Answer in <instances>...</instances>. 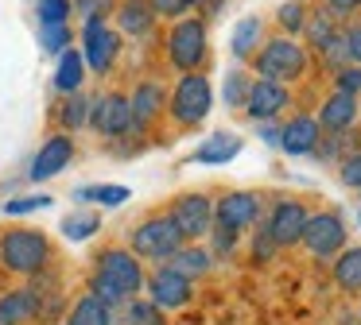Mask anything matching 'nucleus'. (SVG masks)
I'll return each mask as SVG.
<instances>
[{"label": "nucleus", "mask_w": 361, "mask_h": 325, "mask_svg": "<svg viewBox=\"0 0 361 325\" xmlns=\"http://www.w3.org/2000/svg\"><path fill=\"white\" fill-rule=\"evenodd\" d=\"M0 260L16 275H39L51 260V244L39 229H8L0 240Z\"/></svg>", "instance_id": "f257e3e1"}, {"label": "nucleus", "mask_w": 361, "mask_h": 325, "mask_svg": "<svg viewBox=\"0 0 361 325\" xmlns=\"http://www.w3.org/2000/svg\"><path fill=\"white\" fill-rule=\"evenodd\" d=\"M133 248L144 260H171L183 248V232L175 229L171 217H152V221H144L140 229L133 232Z\"/></svg>", "instance_id": "f03ea898"}, {"label": "nucleus", "mask_w": 361, "mask_h": 325, "mask_svg": "<svg viewBox=\"0 0 361 325\" xmlns=\"http://www.w3.org/2000/svg\"><path fill=\"white\" fill-rule=\"evenodd\" d=\"M307 66V54L299 43H291V39H272V43L264 46V51L257 54V70L260 77H268V82H291V77H299Z\"/></svg>", "instance_id": "7ed1b4c3"}, {"label": "nucleus", "mask_w": 361, "mask_h": 325, "mask_svg": "<svg viewBox=\"0 0 361 325\" xmlns=\"http://www.w3.org/2000/svg\"><path fill=\"white\" fill-rule=\"evenodd\" d=\"M94 279L117 286L121 294H128V298L144 286V271H140V263H136V255L121 252V248H109V252L97 255V275Z\"/></svg>", "instance_id": "20e7f679"}, {"label": "nucleus", "mask_w": 361, "mask_h": 325, "mask_svg": "<svg viewBox=\"0 0 361 325\" xmlns=\"http://www.w3.org/2000/svg\"><path fill=\"white\" fill-rule=\"evenodd\" d=\"M210 101H214L210 82H206L202 74H187L179 82V89H175V97H171V113L179 124H198L210 113Z\"/></svg>", "instance_id": "39448f33"}, {"label": "nucleus", "mask_w": 361, "mask_h": 325, "mask_svg": "<svg viewBox=\"0 0 361 325\" xmlns=\"http://www.w3.org/2000/svg\"><path fill=\"white\" fill-rule=\"evenodd\" d=\"M167 51H171V62L179 70H195L206 58V27L198 20L175 23L171 39H167Z\"/></svg>", "instance_id": "423d86ee"}, {"label": "nucleus", "mask_w": 361, "mask_h": 325, "mask_svg": "<svg viewBox=\"0 0 361 325\" xmlns=\"http://www.w3.org/2000/svg\"><path fill=\"white\" fill-rule=\"evenodd\" d=\"M171 221H175V229L183 232V240H198V236H206L210 224H214V205L202 193H187V198H179L171 205Z\"/></svg>", "instance_id": "0eeeda50"}, {"label": "nucleus", "mask_w": 361, "mask_h": 325, "mask_svg": "<svg viewBox=\"0 0 361 325\" xmlns=\"http://www.w3.org/2000/svg\"><path fill=\"white\" fill-rule=\"evenodd\" d=\"M299 240H303L314 255H334L338 248L345 244V224L338 213H314V217H307Z\"/></svg>", "instance_id": "6e6552de"}, {"label": "nucleus", "mask_w": 361, "mask_h": 325, "mask_svg": "<svg viewBox=\"0 0 361 325\" xmlns=\"http://www.w3.org/2000/svg\"><path fill=\"white\" fill-rule=\"evenodd\" d=\"M94 128L105 132V136H125V132H136L133 124V108H128V97L121 93H109V97L94 101Z\"/></svg>", "instance_id": "1a4fd4ad"}, {"label": "nucleus", "mask_w": 361, "mask_h": 325, "mask_svg": "<svg viewBox=\"0 0 361 325\" xmlns=\"http://www.w3.org/2000/svg\"><path fill=\"white\" fill-rule=\"evenodd\" d=\"M148 294H152L148 302H156L159 310H179L190 302V279H183L179 271H171V267H159L148 283Z\"/></svg>", "instance_id": "9d476101"}, {"label": "nucleus", "mask_w": 361, "mask_h": 325, "mask_svg": "<svg viewBox=\"0 0 361 325\" xmlns=\"http://www.w3.org/2000/svg\"><path fill=\"white\" fill-rule=\"evenodd\" d=\"M113 54H117V31L105 27V20H90L82 62H90V70H97V74H105V70L113 66Z\"/></svg>", "instance_id": "9b49d317"}, {"label": "nucleus", "mask_w": 361, "mask_h": 325, "mask_svg": "<svg viewBox=\"0 0 361 325\" xmlns=\"http://www.w3.org/2000/svg\"><path fill=\"white\" fill-rule=\"evenodd\" d=\"M245 108H249L252 120H272L280 108H288V89H283L280 82H268V77H260V82L249 85Z\"/></svg>", "instance_id": "f8f14e48"}, {"label": "nucleus", "mask_w": 361, "mask_h": 325, "mask_svg": "<svg viewBox=\"0 0 361 325\" xmlns=\"http://www.w3.org/2000/svg\"><path fill=\"white\" fill-rule=\"evenodd\" d=\"M303 224H307V209L299 201H280L272 209V221H268L264 232L276 240V248H283V244H295L303 236Z\"/></svg>", "instance_id": "ddd939ff"}, {"label": "nucleus", "mask_w": 361, "mask_h": 325, "mask_svg": "<svg viewBox=\"0 0 361 325\" xmlns=\"http://www.w3.org/2000/svg\"><path fill=\"white\" fill-rule=\"evenodd\" d=\"M257 213H260L257 193H226V198L218 201V209H214L218 224H226V229H233V232L249 229V224L257 221Z\"/></svg>", "instance_id": "4468645a"}, {"label": "nucleus", "mask_w": 361, "mask_h": 325, "mask_svg": "<svg viewBox=\"0 0 361 325\" xmlns=\"http://www.w3.org/2000/svg\"><path fill=\"white\" fill-rule=\"evenodd\" d=\"M71 159H74V139L71 136H51L47 144H43V151L32 159V178L35 182H47V178H55Z\"/></svg>", "instance_id": "2eb2a0df"}, {"label": "nucleus", "mask_w": 361, "mask_h": 325, "mask_svg": "<svg viewBox=\"0 0 361 325\" xmlns=\"http://www.w3.org/2000/svg\"><path fill=\"white\" fill-rule=\"evenodd\" d=\"M32 317H39V291L24 286L0 298V325H27Z\"/></svg>", "instance_id": "dca6fc26"}, {"label": "nucleus", "mask_w": 361, "mask_h": 325, "mask_svg": "<svg viewBox=\"0 0 361 325\" xmlns=\"http://www.w3.org/2000/svg\"><path fill=\"white\" fill-rule=\"evenodd\" d=\"M280 147L288 155H307L319 147V120L311 116H295L288 128H280Z\"/></svg>", "instance_id": "f3484780"}, {"label": "nucleus", "mask_w": 361, "mask_h": 325, "mask_svg": "<svg viewBox=\"0 0 361 325\" xmlns=\"http://www.w3.org/2000/svg\"><path fill=\"white\" fill-rule=\"evenodd\" d=\"M353 116H357V97H350V93H334V97L322 105L319 124H322V128H330V132H342V128H350V124H353Z\"/></svg>", "instance_id": "a211bd4d"}, {"label": "nucleus", "mask_w": 361, "mask_h": 325, "mask_svg": "<svg viewBox=\"0 0 361 325\" xmlns=\"http://www.w3.org/2000/svg\"><path fill=\"white\" fill-rule=\"evenodd\" d=\"M128 108H133V124H136V128H144V124L164 108V89H159L156 82H144L140 89L128 97Z\"/></svg>", "instance_id": "6ab92c4d"}, {"label": "nucleus", "mask_w": 361, "mask_h": 325, "mask_svg": "<svg viewBox=\"0 0 361 325\" xmlns=\"http://www.w3.org/2000/svg\"><path fill=\"white\" fill-rule=\"evenodd\" d=\"M82 77H86V62H82V54H78V51H71V46H66V51L59 54L55 89H59V93H78Z\"/></svg>", "instance_id": "aec40b11"}, {"label": "nucleus", "mask_w": 361, "mask_h": 325, "mask_svg": "<svg viewBox=\"0 0 361 325\" xmlns=\"http://www.w3.org/2000/svg\"><path fill=\"white\" fill-rule=\"evenodd\" d=\"M152 20H156L152 0H125L121 4V31H128V35H148Z\"/></svg>", "instance_id": "412c9836"}, {"label": "nucleus", "mask_w": 361, "mask_h": 325, "mask_svg": "<svg viewBox=\"0 0 361 325\" xmlns=\"http://www.w3.org/2000/svg\"><path fill=\"white\" fill-rule=\"evenodd\" d=\"M66 325H113V310L105 306L102 298L86 294V298L74 302V310H71V317H66Z\"/></svg>", "instance_id": "4be33fe9"}, {"label": "nucleus", "mask_w": 361, "mask_h": 325, "mask_svg": "<svg viewBox=\"0 0 361 325\" xmlns=\"http://www.w3.org/2000/svg\"><path fill=\"white\" fill-rule=\"evenodd\" d=\"M214 263V255L206 252V248H179V252L171 255V271H179L183 279H198L206 275Z\"/></svg>", "instance_id": "5701e85b"}, {"label": "nucleus", "mask_w": 361, "mask_h": 325, "mask_svg": "<svg viewBox=\"0 0 361 325\" xmlns=\"http://www.w3.org/2000/svg\"><path fill=\"white\" fill-rule=\"evenodd\" d=\"M237 151H241V139H237V136H226V132H218V136H210L202 147H198L195 159H198V162H229Z\"/></svg>", "instance_id": "b1692460"}, {"label": "nucleus", "mask_w": 361, "mask_h": 325, "mask_svg": "<svg viewBox=\"0 0 361 325\" xmlns=\"http://www.w3.org/2000/svg\"><path fill=\"white\" fill-rule=\"evenodd\" d=\"M121 325H167L164 321V310L156 302H140V298H128L121 306Z\"/></svg>", "instance_id": "393cba45"}, {"label": "nucleus", "mask_w": 361, "mask_h": 325, "mask_svg": "<svg viewBox=\"0 0 361 325\" xmlns=\"http://www.w3.org/2000/svg\"><path fill=\"white\" fill-rule=\"evenodd\" d=\"M334 279H338L342 291H361V248H350V252L338 255Z\"/></svg>", "instance_id": "a878e982"}, {"label": "nucleus", "mask_w": 361, "mask_h": 325, "mask_svg": "<svg viewBox=\"0 0 361 325\" xmlns=\"http://www.w3.org/2000/svg\"><path fill=\"white\" fill-rule=\"evenodd\" d=\"M257 39H260V20L257 15H249V20H241L233 27V54L237 58H245V54H252V46H257Z\"/></svg>", "instance_id": "bb28decb"}, {"label": "nucleus", "mask_w": 361, "mask_h": 325, "mask_svg": "<svg viewBox=\"0 0 361 325\" xmlns=\"http://www.w3.org/2000/svg\"><path fill=\"white\" fill-rule=\"evenodd\" d=\"M303 31H307V39H311V43L319 46V51L338 35V31H334V15H330V12H319L311 23H303Z\"/></svg>", "instance_id": "cd10ccee"}, {"label": "nucleus", "mask_w": 361, "mask_h": 325, "mask_svg": "<svg viewBox=\"0 0 361 325\" xmlns=\"http://www.w3.org/2000/svg\"><path fill=\"white\" fill-rule=\"evenodd\" d=\"M97 224H102V221H97L94 213H71V217H63V232H66L71 240H86V236H94Z\"/></svg>", "instance_id": "c85d7f7f"}, {"label": "nucleus", "mask_w": 361, "mask_h": 325, "mask_svg": "<svg viewBox=\"0 0 361 325\" xmlns=\"http://www.w3.org/2000/svg\"><path fill=\"white\" fill-rule=\"evenodd\" d=\"M39 43L47 46V51L63 54L66 46H71V27H66V23H43V27H39Z\"/></svg>", "instance_id": "c756f323"}, {"label": "nucleus", "mask_w": 361, "mask_h": 325, "mask_svg": "<svg viewBox=\"0 0 361 325\" xmlns=\"http://www.w3.org/2000/svg\"><path fill=\"white\" fill-rule=\"evenodd\" d=\"M78 198L102 201V205H121V201H128V190L125 186H86V190H78Z\"/></svg>", "instance_id": "7c9ffc66"}, {"label": "nucleus", "mask_w": 361, "mask_h": 325, "mask_svg": "<svg viewBox=\"0 0 361 325\" xmlns=\"http://www.w3.org/2000/svg\"><path fill=\"white\" fill-rule=\"evenodd\" d=\"M90 116H94V101L90 97H71V105L63 108L66 128H82V124H90Z\"/></svg>", "instance_id": "2f4dec72"}, {"label": "nucleus", "mask_w": 361, "mask_h": 325, "mask_svg": "<svg viewBox=\"0 0 361 325\" xmlns=\"http://www.w3.org/2000/svg\"><path fill=\"white\" fill-rule=\"evenodd\" d=\"M66 15H71V0H39L43 23H66Z\"/></svg>", "instance_id": "473e14b6"}, {"label": "nucleus", "mask_w": 361, "mask_h": 325, "mask_svg": "<svg viewBox=\"0 0 361 325\" xmlns=\"http://www.w3.org/2000/svg\"><path fill=\"white\" fill-rule=\"evenodd\" d=\"M249 85L252 82H245V74H229L226 77V105H245V97H249Z\"/></svg>", "instance_id": "72a5a7b5"}, {"label": "nucleus", "mask_w": 361, "mask_h": 325, "mask_svg": "<svg viewBox=\"0 0 361 325\" xmlns=\"http://www.w3.org/2000/svg\"><path fill=\"white\" fill-rule=\"evenodd\" d=\"M280 23H283V27H288V31H299V27H303V4H299V0H288V4H283L280 8Z\"/></svg>", "instance_id": "f704fd0d"}, {"label": "nucleus", "mask_w": 361, "mask_h": 325, "mask_svg": "<svg viewBox=\"0 0 361 325\" xmlns=\"http://www.w3.org/2000/svg\"><path fill=\"white\" fill-rule=\"evenodd\" d=\"M361 89V66H342L338 70V93H357Z\"/></svg>", "instance_id": "c9c22d12"}, {"label": "nucleus", "mask_w": 361, "mask_h": 325, "mask_svg": "<svg viewBox=\"0 0 361 325\" xmlns=\"http://www.w3.org/2000/svg\"><path fill=\"white\" fill-rule=\"evenodd\" d=\"M74 4H78V12L86 15V23H90V20H105L113 0H74Z\"/></svg>", "instance_id": "e433bc0d"}, {"label": "nucleus", "mask_w": 361, "mask_h": 325, "mask_svg": "<svg viewBox=\"0 0 361 325\" xmlns=\"http://www.w3.org/2000/svg\"><path fill=\"white\" fill-rule=\"evenodd\" d=\"M322 54H326L330 66H342L345 58H350V46H345V35H334L326 46H322Z\"/></svg>", "instance_id": "4c0bfd02"}, {"label": "nucleus", "mask_w": 361, "mask_h": 325, "mask_svg": "<svg viewBox=\"0 0 361 325\" xmlns=\"http://www.w3.org/2000/svg\"><path fill=\"white\" fill-rule=\"evenodd\" d=\"M43 205H51L47 193H35V198H12L4 209H8V213H32V209H43Z\"/></svg>", "instance_id": "58836bf2"}, {"label": "nucleus", "mask_w": 361, "mask_h": 325, "mask_svg": "<svg viewBox=\"0 0 361 325\" xmlns=\"http://www.w3.org/2000/svg\"><path fill=\"white\" fill-rule=\"evenodd\" d=\"M342 182L345 186H357V190H361V155H353V159L342 162Z\"/></svg>", "instance_id": "ea45409f"}, {"label": "nucleus", "mask_w": 361, "mask_h": 325, "mask_svg": "<svg viewBox=\"0 0 361 325\" xmlns=\"http://www.w3.org/2000/svg\"><path fill=\"white\" fill-rule=\"evenodd\" d=\"M233 240H237L233 229H226V224H218V229H214V248H218V252H229V248H233Z\"/></svg>", "instance_id": "a19ab883"}, {"label": "nucleus", "mask_w": 361, "mask_h": 325, "mask_svg": "<svg viewBox=\"0 0 361 325\" xmlns=\"http://www.w3.org/2000/svg\"><path fill=\"white\" fill-rule=\"evenodd\" d=\"M345 46H350V58H357V62H361V23L345 31Z\"/></svg>", "instance_id": "79ce46f5"}, {"label": "nucleus", "mask_w": 361, "mask_h": 325, "mask_svg": "<svg viewBox=\"0 0 361 325\" xmlns=\"http://www.w3.org/2000/svg\"><path fill=\"white\" fill-rule=\"evenodd\" d=\"M183 4H187V0H152V8H156V12H167V15L179 12Z\"/></svg>", "instance_id": "37998d69"}, {"label": "nucleus", "mask_w": 361, "mask_h": 325, "mask_svg": "<svg viewBox=\"0 0 361 325\" xmlns=\"http://www.w3.org/2000/svg\"><path fill=\"white\" fill-rule=\"evenodd\" d=\"M330 8H338V12H350V8H361V0H330Z\"/></svg>", "instance_id": "c03bdc74"}, {"label": "nucleus", "mask_w": 361, "mask_h": 325, "mask_svg": "<svg viewBox=\"0 0 361 325\" xmlns=\"http://www.w3.org/2000/svg\"><path fill=\"white\" fill-rule=\"evenodd\" d=\"M260 136H264V144H280V128H260Z\"/></svg>", "instance_id": "a18cd8bd"}]
</instances>
